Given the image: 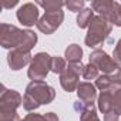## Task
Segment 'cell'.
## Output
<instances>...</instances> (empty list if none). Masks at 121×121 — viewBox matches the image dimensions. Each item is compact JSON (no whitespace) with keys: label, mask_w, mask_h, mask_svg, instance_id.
<instances>
[{"label":"cell","mask_w":121,"mask_h":121,"mask_svg":"<svg viewBox=\"0 0 121 121\" xmlns=\"http://www.w3.org/2000/svg\"><path fill=\"white\" fill-rule=\"evenodd\" d=\"M64 20V12L63 10H58V12H53V13H44L39 23L36 24L37 29L44 33V34H53L60 26H61Z\"/></svg>","instance_id":"obj_7"},{"label":"cell","mask_w":121,"mask_h":121,"mask_svg":"<svg viewBox=\"0 0 121 121\" xmlns=\"http://www.w3.org/2000/svg\"><path fill=\"white\" fill-rule=\"evenodd\" d=\"M111 77H112V83H114V86L121 87V69H120L118 71H115L114 74H111Z\"/></svg>","instance_id":"obj_27"},{"label":"cell","mask_w":121,"mask_h":121,"mask_svg":"<svg viewBox=\"0 0 121 121\" xmlns=\"http://www.w3.org/2000/svg\"><path fill=\"white\" fill-rule=\"evenodd\" d=\"M56 97V90L44 81H31L23 95V108L29 112L36 111L43 104H50Z\"/></svg>","instance_id":"obj_2"},{"label":"cell","mask_w":121,"mask_h":121,"mask_svg":"<svg viewBox=\"0 0 121 121\" xmlns=\"http://www.w3.org/2000/svg\"><path fill=\"white\" fill-rule=\"evenodd\" d=\"M112 58L121 66V39L117 41L115 47H114V51H112Z\"/></svg>","instance_id":"obj_23"},{"label":"cell","mask_w":121,"mask_h":121,"mask_svg":"<svg viewBox=\"0 0 121 121\" xmlns=\"http://www.w3.org/2000/svg\"><path fill=\"white\" fill-rule=\"evenodd\" d=\"M22 121H44V115L36 114V112H30V114H27Z\"/></svg>","instance_id":"obj_24"},{"label":"cell","mask_w":121,"mask_h":121,"mask_svg":"<svg viewBox=\"0 0 121 121\" xmlns=\"http://www.w3.org/2000/svg\"><path fill=\"white\" fill-rule=\"evenodd\" d=\"M83 71H84V66L81 63L69 64L67 69L60 74V84H61V87L67 93L77 90V87L80 84L78 80H80V76H83Z\"/></svg>","instance_id":"obj_6"},{"label":"cell","mask_w":121,"mask_h":121,"mask_svg":"<svg viewBox=\"0 0 121 121\" xmlns=\"http://www.w3.org/2000/svg\"><path fill=\"white\" fill-rule=\"evenodd\" d=\"M37 6L43 7L46 10V13H53V12H58L61 10L63 6H66V3L63 2H56V0H46V2H37Z\"/></svg>","instance_id":"obj_17"},{"label":"cell","mask_w":121,"mask_h":121,"mask_svg":"<svg viewBox=\"0 0 121 121\" xmlns=\"http://www.w3.org/2000/svg\"><path fill=\"white\" fill-rule=\"evenodd\" d=\"M31 58H33V56L30 51H24L22 48H14V50H10L7 54V63L13 71H19L24 66L31 63Z\"/></svg>","instance_id":"obj_9"},{"label":"cell","mask_w":121,"mask_h":121,"mask_svg":"<svg viewBox=\"0 0 121 121\" xmlns=\"http://www.w3.org/2000/svg\"><path fill=\"white\" fill-rule=\"evenodd\" d=\"M23 104V97L16 90H7L3 87V91L0 94V110L17 111V108Z\"/></svg>","instance_id":"obj_10"},{"label":"cell","mask_w":121,"mask_h":121,"mask_svg":"<svg viewBox=\"0 0 121 121\" xmlns=\"http://www.w3.org/2000/svg\"><path fill=\"white\" fill-rule=\"evenodd\" d=\"M36 43H37V34L34 31L22 30L7 23L0 24V46L3 48L9 50L22 48L24 51H31Z\"/></svg>","instance_id":"obj_1"},{"label":"cell","mask_w":121,"mask_h":121,"mask_svg":"<svg viewBox=\"0 0 121 121\" xmlns=\"http://www.w3.org/2000/svg\"><path fill=\"white\" fill-rule=\"evenodd\" d=\"M84 6H86L84 0H70V2L66 3V7L70 12H76V13H80L81 10H84L86 9Z\"/></svg>","instance_id":"obj_22"},{"label":"cell","mask_w":121,"mask_h":121,"mask_svg":"<svg viewBox=\"0 0 121 121\" xmlns=\"http://www.w3.org/2000/svg\"><path fill=\"white\" fill-rule=\"evenodd\" d=\"M17 20L26 26V27H31L34 24L39 23V9H37V4L36 3H24L23 6L19 7L17 13Z\"/></svg>","instance_id":"obj_8"},{"label":"cell","mask_w":121,"mask_h":121,"mask_svg":"<svg viewBox=\"0 0 121 121\" xmlns=\"http://www.w3.org/2000/svg\"><path fill=\"white\" fill-rule=\"evenodd\" d=\"M111 91H112V110L118 115H121V87L112 86Z\"/></svg>","instance_id":"obj_20"},{"label":"cell","mask_w":121,"mask_h":121,"mask_svg":"<svg viewBox=\"0 0 121 121\" xmlns=\"http://www.w3.org/2000/svg\"><path fill=\"white\" fill-rule=\"evenodd\" d=\"M112 29V24L110 22H107L104 17L101 16H95L91 22V24L88 26V31L86 36V46L91 47H97L101 43H104L107 40V37L110 36Z\"/></svg>","instance_id":"obj_3"},{"label":"cell","mask_w":121,"mask_h":121,"mask_svg":"<svg viewBox=\"0 0 121 121\" xmlns=\"http://www.w3.org/2000/svg\"><path fill=\"white\" fill-rule=\"evenodd\" d=\"M77 97L78 101L83 104H94L97 97V87L88 81H83L77 87Z\"/></svg>","instance_id":"obj_12"},{"label":"cell","mask_w":121,"mask_h":121,"mask_svg":"<svg viewBox=\"0 0 121 121\" xmlns=\"http://www.w3.org/2000/svg\"><path fill=\"white\" fill-rule=\"evenodd\" d=\"M74 108L80 111V121H100L94 104H83L78 101Z\"/></svg>","instance_id":"obj_13"},{"label":"cell","mask_w":121,"mask_h":121,"mask_svg":"<svg viewBox=\"0 0 121 121\" xmlns=\"http://www.w3.org/2000/svg\"><path fill=\"white\" fill-rule=\"evenodd\" d=\"M51 57L47 53H37L33 56L31 63L29 64L27 76L31 81H43L51 71Z\"/></svg>","instance_id":"obj_4"},{"label":"cell","mask_w":121,"mask_h":121,"mask_svg":"<svg viewBox=\"0 0 121 121\" xmlns=\"http://www.w3.org/2000/svg\"><path fill=\"white\" fill-rule=\"evenodd\" d=\"M118 118H120V115L114 110H111L107 114H104V121H118Z\"/></svg>","instance_id":"obj_25"},{"label":"cell","mask_w":121,"mask_h":121,"mask_svg":"<svg viewBox=\"0 0 121 121\" xmlns=\"http://www.w3.org/2000/svg\"><path fill=\"white\" fill-rule=\"evenodd\" d=\"M118 2H112V0H94L91 3V9L98 13V16L104 17L107 22L112 24L115 12H117Z\"/></svg>","instance_id":"obj_11"},{"label":"cell","mask_w":121,"mask_h":121,"mask_svg":"<svg viewBox=\"0 0 121 121\" xmlns=\"http://www.w3.org/2000/svg\"><path fill=\"white\" fill-rule=\"evenodd\" d=\"M97 107L103 114H107L108 111L112 110V91H111V88L100 93V95L97 98Z\"/></svg>","instance_id":"obj_14"},{"label":"cell","mask_w":121,"mask_h":121,"mask_svg":"<svg viewBox=\"0 0 121 121\" xmlns=\"http://www.w3.org/2000/svg\"><path fill=\"white\" fill-rule=\"evenodd\" d=\"M88 63L94 64L98 69V71H103V74H114L120 70V64L101 48H95L91 51Z\"/></svg>","instance_id":"obj_5"},{"label":"cell","mask_w":121,"mask_h":121,"mask_svg":"<svg viewBox=\"0 0 121 121\" xmlns=\"http://www.w3.org/2000/svg\"><path fill=\"white\" fill-rule=\"evenodd\" d=\"M16 4H17V0H13V2L3 0V2H2V7H4V9H12V7H14Z\"/></svg>","instance_id":"obj_29"},{"label":"cell","mask_w":121,"mask_h":121,"mask_svg":"<svg viewBox=\"0 0 121 121\" xmlns=\"http://www.w3.org/2000/svg\"><path fill=\"white\" fill-rule=\"evenodd\" d=\"M64 57L66 61H69V64H76V63H81L83 58V48L78 44H70L66 51H64Z\"/></svg>","instance_id":"obj_15"},{"label":"cell","mask_w":121,"mask_h":121,"mask_svg":"<svg viewBox=\"0 0 121 121\" xmlns=\"http://www.w3.org/2000/svg\"><path fill=\"white\" fill-rule=\"evenodd\" d=\"M66 69H67L66 58L58 57V56H53L51 57V73H54V74H61Z\"/></svg>","instance_id":"obj_18"},{"label":"cell","mask_w":121,"mask_h":121,"mask_svg":"<svg viewBox=\"0 0 121 121\" xmlns=\"http://www.w3.org/2000/svg\"><path fill=\"white\" fill-rule=\"evenodd\" d=\"M98 76H100L98 74V69L94 64L88 63V64L84 66V71H83V78L84 80H97Z\"/></svg>","instance_id":"obj_21"},{"label":"cell","mask_w":121,"mask_h":121,"mask_svg":"<svg viewBox=\"0 0 121 121\" xmlns=\"http://www.w3.org/2000/svg\"><path fill=\"white\" fill-rule=\"evenodd\" d=\"M112 24L121 27V3H118V6H117V12H115V17H114Z\"/></svg>","instance_id":"obj_26"},{"label":"cell","mask_w":121,"mask_h":121,"mask_svg":"<svg viewBox=\"0 0 121 121\" xmlns=\"http://www.w3.org/2000/svg\"><path fill=\"white\" fill-rule=\"evenodd\" d=\"M43 115H44V121H60L57 114H54V112H46Z\"/></svg>","instance_id":"obj_28"},{"label":"cell","mask_w":121,"mask_h":121,"mask_svg":"<svg viewBox=\"0 0 121 121\" xmlns=\"http://www.w3.org/2000/svg\"><path fill=\"white\" fill-rule=\"evenodd\" d=\"M94 10L90 7V9H84L81 10L78 14H77V26L80 29H88V26L91 24L93 19H94Z\"/></svg>","instance_id":"obj_16"},{"label":"cell","mask_w":121,"mask_h":121,"mask_svg":"<svg viewBox=\"0 0 121 121\" xmlns=\"http://www.w3.org/2000/svg\"><path fill=\"white\" fill-rule=\"evenodd\" d=\"M112 86H114V83H112L111 74H101V76H98V78L95 80V87H97L100 91L110 90Z\"/></svg>","instance_id":"obj_19"}]
</instances>
